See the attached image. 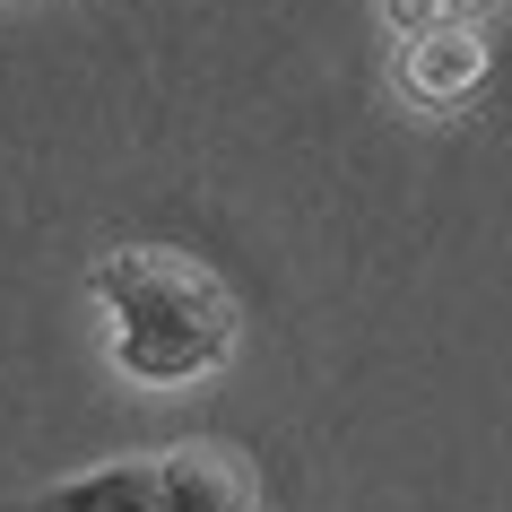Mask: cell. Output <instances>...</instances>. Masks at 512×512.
Returning a JSON list of instances; mask_svg holds the SVG:
<instances>
[{"mask_svg": "<svg viewBox=\"0 0 512 512\" xmlns=\"http://www.w3.org/2000/svg\"><path fill=\"white\" fill-rule=\"evenodd\" d=\"M486 9H504V0H382V27H391V35H426V27H478Z\"/></svg>", "mask_w": 512, "mask_h": 512, "instance_id": "obj_4", "label": "cell"}, {"mask_svg": "<svg viewBox=\"0 0 512 512\" xmlns=\"http://www.w3.org/2000/svg\"><path fill=\"white\" fill-rule=\"evenodd\" d=\"M87 287L113 322V374L148 382V391L217 374L243 339L235 287L183 243H113V252H96Z\"/></svg>", "mask_w": 512, "mask_h": 512, "instance_id": "obj_1", "label": "cell"}, {"mask_svg": "<svg viewBox=\"0 0 512 512\" xmlns=\"http://www.w3.org/2000/svg\"><path fill=\"white\" fill-rule=\"evenodd\" d=\"M18 512H261V478L235 443L183 434L165 452H122L61 486H35Z\"/></svg>", "mask_w": 512, "mask_h": 512, "instance_id": "obj_2", "label": "cell"}, {"mask_svg": "<svg viewBox=\"0 0 512 512\" xmlns=\"http://www.w3.org/2000/svg\"><path fill=\"white\" fill-rule=\"evenodd\" d=\"M486 70H495V53L478 27H426L391 44V79L417 113H469L486 96Z\"/></svg>", "mask_w": 512, "mask_h": 512, "instance_id": "obj_3", "label": "cell"}]
</instances>
